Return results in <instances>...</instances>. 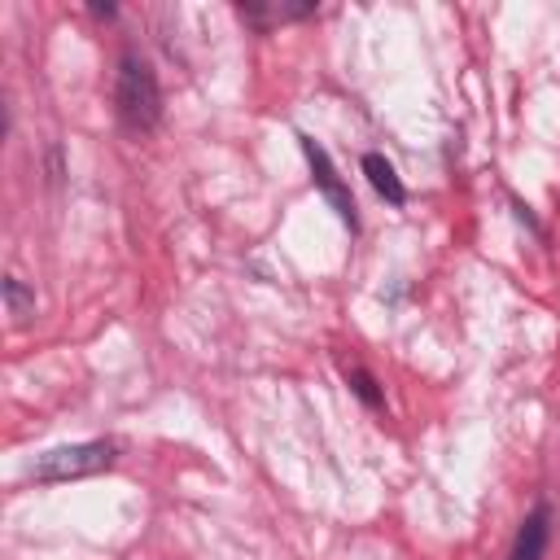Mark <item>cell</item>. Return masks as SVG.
<instances>
[{
    "label": "cell",
    "mask_w": 560,
    "mask_h": 560,
    "mask_svg": "<svg viewBox=\"0 0 560 560\" xmlns=\"http://www.w3.org/2000/svg\"><path fill=\"white\" fill-rule=\"evenodd\" d=\"M114 105L122 127L131 131H153L162 118V88L149 61H140L136 52L118 57V74H114Z\"/></svg>",
    "instance_id": "obj_1"
},
{
    "label": "cell",
    "mask_w": 560,
    "mask_h": 560,
    "mask_svg": "<svg viewBox=\"0 0 560 560\" xmlns=\"http://www.w3.org/2000/svg\"><path fill=\"white\" fill-rule=\"evenodd\" d=\"M114 459H118V446L105 442V438H96V442H74V446H52V451H44V455L26 468V477H31V481H44V486H57V481L96 477V472H105Z\"/></svg>",
    "instance_id": "obj_2"
},
{
    "label": "cell",
    "mask_w": 560,
    "mask_h": 560,
    "mask_svg": "<svg viewBox=\"0 0 560 560\" xmlns=\"http://www.w3.org/2000/svg\"><path fill=\"white\" fill-rule=\"evenodd\" d=\"M302 140V153H306V162H311V175H315V188L328 197V206L337 210V219L350 228V232H359V214H354V197H350V188L341 184V175H337V166H332V158L324 153V144H315L311 136H298Z\"/></svg>",
    "instance_id": "obj_3"
},
{
    "label": "cell",
    "mask_w": 560,
    "mask_h": 560,
    "mask_svg": "<svg viewBox=\"0 0 560 560\" xmlns=\"http://www.w3.org/2000/svg\"><path fill=\"white\" fill-rule=\"evenodd\" d=\"M547 538H551V508H547V503H538V508L521 521V529H516V542H512V556H508V560H542Z\"/></svg>",
    "instance_id": "obj_4"
},
{
    "label": "cell",
    "mask_w": 560,
    "mask_h": 560,
    "mask_svg": "<svg viewBox=\"0 0 560 560\" xmlns=\"http://www.w3.org/2000/svg\"><path fill=\"white\" fill-rule=\"evenodd\" d=\"M236 13H241L249 26H258V31H271V26H280V22H298V18H311V13H315V4H311V0H302V4L245 0V4H236Z\"/></svg>",
    "instance_id": "obj_5"
},
{
    "label": "cell",
    "mask_w": 560,
    "mask_h": 560,
    "mask_svg": "<svg viewBox=\"0 0 560 560\" xmlns=\"http://www.w3.org/2000/svg\"><path fill=\"white\" fill-rule=\"evenodd\" d=\"M363 175H368V184H372L389 206H402V201H407V188H402L398 171H394L381 153H363Z\"/></svg>",
    "instance_id": "obj_6"
},
{
    "label": "cell",
    "mask_w": 560,
    "mask_h": 560,
    "mask_svg": "<svg viewBox=\"0 0 560 560\" xmlns=\"http://www.w3.org/2000/svg\"><path fill=\"white\" fill-rule=\"evenodd\" d=\"M4 311L13 315V324H26L35 315V289H26L18 276H4Z\"/></svg>",
    "instance_id": "obj_7"
},
{
    "label": "cell",
    "mask_w": 560,
    "mask_h": 560,
    "mask_svg": "<svg viewBox=\"0 0 560 560\" xmlns=\"http://www.w3.org/2000/svg\"><path fill=\"white\" fill-rule=\"evenodd\" d=\"M346 381H350V389H354L368 407H381V402H385V398H381V389H376V381H372L363 368H350V372H346Z\"/></svg>",
    "instance_id": "obj_8"
},
{
    "label": "cell",
    "mask_w": 560,
    "mask_h": 560,
    "mask_svg": "<svg viewBox=\"0 0 560 560\" xmlns=\"http://www.w3.org/2000/svg\"><path fill=\"white\" fill-rule=\"evenodd\" d=\"M92 13H96V18H114L118 9H114V4H92Z\"/></svg>",
    "instance_id": "obj_9"
}]
</instances>
